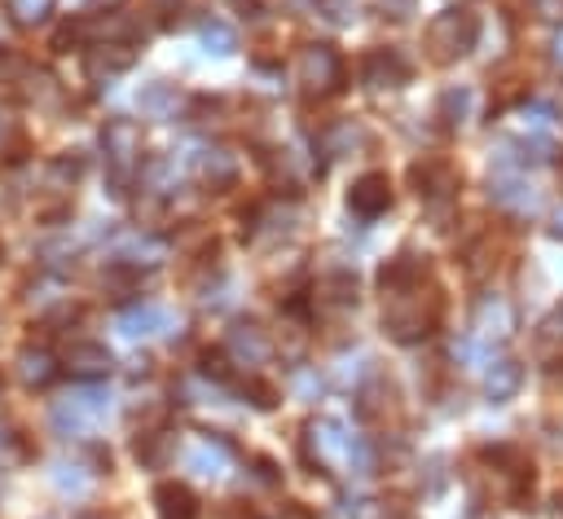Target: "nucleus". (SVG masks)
I'll return each mask as SVG.
<instances>
[{
	"mask_svg": "<svg viewBox=\"0 0 563 519\" xmlns=\"http://www.w3.org/2000/svg\"><path fill=\"white\" fill-rule=\"evenodd\" d=\"M303 449H308V462H317V466H339L347 475H369L374 471L369 444L356 440L343 418H312L308 431H303Z\"/></svg>",
	"mask_w": 563,
	"mask_h": 519,
	"instance_id": "f257e3e1",
	"label": "nucleus"
},
{
	"mask_svg": "<svg viewBox=\"0 0 563 519\" xmlns=\"http://www.w3.org/2000/svg\"><path fill=\"white\" fill-rule=\"evenodd\" d=\"M475 40H479V18H475L471 9H462V4L440 9V13L427 22V48H431L435 62H457V57H466V53L475 48Z\"/></svg>",
	"mask_w": 563,
	"mask_h": 519,
	"instance_id": "f03ea898",
	"label": "nucleus"
},
{
	"mask_svg": "<svg viewBox=\"0 0 563 519\" xmlns=\"http://www.w3.org/2000/svg\"><path fill=\"white\" fill-rule=\"evenodd\" d=\"M110 413V391L106 383H79L75 391H66L57 405H53V427L62 435H88L97 431V422Z\"/></svg>",
	"mask_w": 563,
	"mask_h": 519,
	"instance_id": "7ed1b4c3",
	"label": "nucleus"
},
{
	"mask_svg": "<svg viewBox=\"0 0 563 519\" xmlns=\"http://www.w3.org/2000/svg\"><path fill=\"white\" fill-rule=\"evenodd\" d=\"M295 79H299V88L308 97H330L343 84V62H339V53L330 44H308L299 53V62H295Z\"/></svg>",
	"mask_w": 563,
	"mask_h": 519,
	"instance_id": "20e7f679",
	"label": "nucleus"
},
{
	"mask_svg": "<svg viewBox=\"0 0 563 519\" xmlns=\"http://www.w3.org/2000/svg\"><path fill=\"white\" fill-rule=\"evenodd\" d=\"M101 150L119 185L132 180V172H141V128L132 119H110L101 128Z\"/></svg>",
	"mask_w": 563,
	"mask_h": 519,
	"instance_id": "39448f33",
	"label": "nucleus"
},
{
	"mask_svg": "<svg viewBox=\"0 0 563 519\" xmlns=\"http://www.w3.org/2000/svg\"><path fill=\"white\" fill-rule=\"evenodd\" d=\"M114 330L128 343H145V339H163V334L180 330V317L172 308H163V303H128L114 317Z\"/></svg>",
	"mask_w": 563,
	"mask_h": 519,
	"instance_id": "423d86ee",
	"label": "nucleus"
},
{
	"mask_svg": "<svg viewBox=\"0 0 563 519\" xmlns=\"http://www.w3.org/2000/svg\"><path fill=\"white\" fill-rule=\"evenodd\" d=\"M488 198H493V207H501L510 216H532L541 207V189L519 167H497L488 176Z\"/></svg>",
	"mask_w": 563,
	"mask_h": 519,
	"instance_id": "0eeeda50",
	"label": "nucleus"
},
{
	"mask_svg": "<svg viewBox=\"0 0 563 519\" xmlns=\"http://www.w3.org/2000/svg\"><path fill=\"white\" fill-rule=\"evenodd\" d=\"M383 325L391 330L396 343H413V339H422L431 330V312H422V299H413V286L409 290H391Z\"/></svg>",
	"mask_w": 563,
	"mask_h": 519,
	"instance_id": "6e6552de",
	"label": "nucleus"
},
{
	"mask_svg": "<svg viewBox=\"0 0 563 519\" xmlns=\"http://www.w3.org/2000/svg\"><path fill=\"white\" fill-rule=\"evenodd\" d=\"M471 330L479 343H506L515 334V308L506 295H479L475 299V312H471Z\"/></svg>",
	"mask_w": 563,
	"mask_h": 519,
	"instance_id": "1a4fd4ad",
	"label": "nucleus"
},
{
	"mask_svg": "<svg viewBox=\"0 0 563 519\" xmlns=\"http://www.w3.org/2000/svg\"><path fill=\"white\" fill-rule=\"evenodd\" d=\"M185 163H189V172H194L207 189H229V185L238 180V158H233V150H224V145H198V150L185 154Z\"/></svg>",
	"mask_w": 563,
	"mask_h": 519,
	"instance_id": "9d476101",
	"label": "nucleus"
},
{
	"mask_svg": "<svg viewBox=\"0 0 563 519\" xmlns=\"http://www.w3.org/2000/svg\"><path fill=\"white\" fill-rule=\"evenodd\" d=\"M224 356H229L233 365H242V369H260V365L273 356V343H268V334H264L255 321H238V325L229 330V339H224Z\"/></svg>",
	"mask_w": 563,
	"mask_h": 519,
	"instance_id": "9b49d317",
	"label": "nucleus"
},
{
	"mask_svg": "<svg viewBox=\"0 0 563 519\" xmlns=\"http://www.w3.org/2000/svg\"><path fill=\"white\" fill-rule=\"evenodd\" d=\"M185 471H194L198 479H224L233 471V449L216 435H198L185 449Z\"/></svg>",
	"mask_w": 563,
	"mask_h": 519,
	"instance_id": "f8f14e48",
	"label": "nucleus"
},
{
	"mask_svg": "<svg viewBox=\"0 0 563 519\" xmlns=\"http://www.w3.org/2000/svg\"><path fill=\"white\" fill-rule=\"evenodd\" d=\"M66 369L79 378V383H101L110 369H114V352L106 343H92V339H75L66 347Z\"/></svg>",
	"mask_w": 563,
	"mask_h": 519,
	"instance_id": "ddd939ff",
	"label": "nucleus"
},
{
	"mask_svg": "<svg viewBox=\"0 0 563 519\" xmlns=\"http://www.w3.org/2000/svg\"><path fill=\"white\" fill-rule=\"evenodd\" d=\"M361 79L374 88V92H396L409 84V62L396 53V48H374L361 66Z\"/></svg>",
	"mask_w": 563,
	"mask_h": 519,
	"instance_id": "4468645a",
	"label": "nucleus"
},
{
	"mask_svg": "<svg viewBox=\"0 0 563 519\" xmlns=\"http://www.w3.org/2000/svg\"><path fill=\"white\" fill-rule=\"evenodd\" d=\"M387 207H391V185H387L383 172H365L361 180H352V189H347V211H352V216L374 220V216H383Z\"/></svg>",
	"mask_w": 563,
	"mask_h": 519,
	"instance_id": "2eb2a0df",
	"label": "nucleus"
},
{
	"mask_svg": "<svg viewBox=\"0 0 563 519\" xmlns=\"http://www.w3.org/2000/svg\"><path fill=\"white\" fill-rule=\"evenodd\" d=\"M132 62H136V48L132 44H92V53H88V79H114V75H123V70H132Z\"/></svg>",
	"mask_w": 563,
	"mask_h": 519,
	"instance_id": "dca6fc26",
	"label": "nucleus"
},
{
	"mask_svg": "<svg viewBox=\"0 0 563 519\" xmlns=\"http://www.w3.org/2000/svg\"><path fill=\"white\" fill-rule=\"evenodd\" d=\"M167 260V246L145 238V233H128L114 242V264H128V268H158Z\"/></svg>",
	"mask_w": 563,
	"mask_h": 519,
	"instance_id": "f3484780",
	"label": "nucleus"
},
{
	"mask_svg": "<svg viewBox=\"0 0 563 519\" xmlns=\"http://www.w3.org/2000/svg\"><path fill=\"white\" fill-rule=\"evenodd\" d=\"M519 387H523V369H519L515 356H497V361L484 365V396H488L493 405L510 400Z\"/></svg>",
	"mask_w": 563,
	"mask_h": 519,
	"instance_id": "a211bd4d",
	"label": "nucleus"
},
{
	"mask_svg": "<svg viewBox=\"0 0 563 519\" xmlns=\"http://www.w3.org/2000/svg\"><path fill=\"white\" fill-rule=\"evenodd\" d=\"M154 510H158V519H198V497L185 484L163 479L154 488Z\"/></svg>",
	"mask_w": 563,
	"mask_h": 519,
	"instance_id": "6ab92c4d",
	"label": "nucleus"
},
{
	"mask_svg": "<svg viewBox=\"0 0 563 519\" xmlns=\"http://www.w3.org/2000/svg\"><path fill=\"white\" fill-rule=\"evenodd\" d=\"M18 378H22L26 387H48V383L57 378L53 352H48V347H22V352H18Z\"/></svg>",
	"mask_w": 563,
	"mask_h": 519,
	"instance_id": "aec40b11",
	"label": "nucleus"
},
{
	"mask_svg": "<svg viewBox=\"0 0 563 519\" xmlns=\"http://www.w3.org/2000/svg\"><path fill=\"white\" fill-rule=\"evenodd\" d=\"M198 40H202V48H207L211 57H233V53H238V31H233L229 22H220V18L202 22V26H198Z\"/></svg>",
	"mask_w": 563,
	"mask_h": 519,
	"instance_id": "412c9836",
	"label": "nucleus"
},
{
	"mask_svg": "<svg viewBox=\"0 0 563 519\" xmlns=\"http://www.w3.org/2000/svg\"><path fill=\"white\" fill-rule=\"evenodd\" d=\"M471 110H475V92H471L466 84L440 92V119H444L449 128H462V123L471 119Z\"/></svg>",
	"mask_w": 563,
	"mask_h": 519,
	"instance_id": "4be33fe9",
	"label": "nucleus"
},
{
	"mask_svg": "<svg viewBox=\"0 0 563 519\" xmlns=\"http://www.w3.org/2000/svg\"><path fill=\"white\" fill-rule=\"evenodd\" d=\"M136 106H141V114H150V119H163V114L176 106V92H172L163 79H154V84H145V88L136 92Z\"/></svg>",
	"mask_w": 563,
	"mask_h": 519,
	"instance_id": "5701e85b",
	"label": "nucleus"
},
{
	"mask_svg": "<svg viewBox=\"0 0 563 519\" xmlns=\"http://www.w3.org/2000/svg\"><path fill=\"white\" fill-rule=\"evenodd\" d=\"M321 303H330V308H352V303H356V281H352L347 273L325 277V281H321Z\"/></svg>",
	"mask_w": 563,
	"mask_h": 519,
	"instance_id": "b1692460",
	"label": "nucleus"
},
{
	"mask_svg": "<svg viewBox=\"0 0 563 519\" xmlns=\"http://www.w3.org/2000/svg\"><path fill=\"white\" fill-rule=\"evenodd\" d=\"M79 176H84V158L79 154H57L48 163V185H57V189H70Z\"/></svg>",
	"mask_w": 563,
	"mask_h": 519,
	"instance_id": "393cba45",
	"label": "nucleus"
},
{
	"mask_svg": "<svg viewBox=\"0 0 563 519\" xmlns=\"http://www.w3.org/2000/svg\"><path fill=\"white\" fill-rule=\"evenodd\" d=\"M9 13L18 26H40L53 13V0H9Z\"/></svg>",
	"mask_w": 563,
	"mask_h": 519,
	"instance_id": "a878e982",
	"label": "nucleus"
},
{
	"mask_svg": "<svg viewBox=\"0 0 563 519\" xmlns=\"http://www.w3.org/2000/svg\"><path fill=\"white\" fill-rule=\"evenodd\" d=\"M519 123H523V132H550V123H554V106H545V101H528V106H519Z\"/></svg>",
	"mask_w": 563,
	"mask_h": 519,
	"instance_id": "bb28decb",
	"label": "nucleus"
},
{
	"mask_svg": "<svg viewBox=\"0 0 563 519\" xmlns=\"http://www.w3.org/2000/svg\"><path fill=\"white\" fill-rule=\"evenodd\" d=\"M53 484H57L62 493H75V497L88 488V479L79 475V466H66V462H57V466H53Z\"/></svg>",
	"mask_w": 563,
	"mask_h": 519,
	"instance_id": "cd10ccee",
	"label": "nucleus"
},
{
	"mask_svg": "<svg viewBox=\"0 0 563 519\" xmlns=\"http://www.w3.org/2000/svg\"><path fill=\"white\" fill-rule=\"evenodd\" d=\"M365 365H369V356H361V352H356V356H343L339 369H334V378H339L343 387H356V383L365 378Z\"/></svg>",
	"mask_w": 563,
	"mask_h": 519,
	"instance_id": "c85d7f7f",
	"label": "nucleus"
},
{
	"mask_svg": "<svg viewBox=\"0 0 563 519\" xmlns=\"http://www.w3.org/2000/svg\"><path fill=\"white\" fill-rule=\"evenodd\" d=\"M321 9H325V18L334 26H347L356 18V0H321Z\"/></svg>",
	"mask_w": 563,
	"mask_h": 519,
	"instance_id": "c756f323",
	"label": "nucleus"
},
{
	"mask_svg": "<svg viewBox=\"0 0 563 519\" xmlns=\"http://www.w3.org/2000/svg\"><path fill=\"white\" fill-rule=\"evenodd\" d=\"M9 150H18V123L0 114V158H9Z\"/></svg>",
	"mask_w": 563,
	"mask_h": 519,
	"instance_id": "7c9ffc66",
	"label": "nucleus"
},
{
	"mask_svg": "<svg viewBox=\"0 0 563 519\" xmlns=\"http://www.w3.org/2000/svg\"><path fill=\"white\" fill-rule=\"evenodd\" d=\"M57 290H62V286H57V281H44V286H40V290H35V286H31V308H48V303H57V299H62V295H57Z\"/></svg>",
	"mask_w": 563,
	"mask_h": 519,
	"instance_id": "2f4dec72",
	"label": "nucleus"
},
{
	"mask_svg": "<svg viewBox=\"0 0 563 519\" xmlns=\"http://www.w3.org/2000/svg\"><path fill=\"white\" fill-rule=\"evenodd\" d=\"M528 9L537 18H545V22H559L563 18V0H528Z\"/></svg>",
	"mask_w": 563,
	"mask_h": 519,
	"instance_id": "473e14b6",
	"label": "nucleus"
},
{
	"mask_svg": "<svg viewBox=\"0 0 563 519\" xmlns=\"http://www.w3.org/2000/svg\"><path fill=\"white\" fill-rule=\"evenodd\" d=\"M541 330H545V339H563V303H554V312L541 321Z\"/></svg>",
	"mask_w": 563,
	"mask_h": 519,
	"instance_id": "72a5a7b5",
	"label": "nucleus"
},
{
	"mask_svg": "<svg viewBox=\"0 0 563 519\" xmlns=\"http://www.w3.org/2000/svg\"><path fill=\"white\" fill-rule=\"evenodd\" d=\"M145 4H150V13H158V18H167V13L180 9V0H145Z\"/></svg>",
	"mask_w": 563,
	"mask_h": 519,
	"instance_id": "f704fd0d",
	"label": "nucleus"
},
{
	"mask_svg": "<svg viewBox=\"0 0 563 519\" xmlns=\"http://www.w3.org/2000/svg\"><path fill=\"white\" fill-rule=\"evenodd\" d=\"M550 233H554V238H563V211L554 216V224H550Z\"/></svg>",
	"mask_w": 563,
	"mask_h": 519,
	"instance_id": "c9c22d12",
	"label": "nucleus"
},
{
	"mask_svg": "<svg viewBox=\"0 0 563 519\" xmlns=\"http://www.w3.org/2000/svg\"><path fill=\"white\" fill-rule=\"evenodd\" d=\"M4 40H9V22H4V13H0V48H4Z\"/></svg>",
	"mask_w": 563,
	"mask_h": 519,
	"instance_id": "e433bc0d",
	"label": "nucleus"
},
{
	"mask_svg": "<svg viewBox=\"0 0 563 519\" xmlns=\"http://www.w3.org/2000/svg\"><path fill=\"white\" fill-rule=\"evenodd\" d=\"M88 9H101V4H114V0H84Z\"/></svg>",
	"mask_w": 563,
	"mask_h": 519,
	"instance_id": "4c0bfd02",
	"label": "nucleus"
},
{
	"mask_svg": "<svg viewBox=\"0 0 563 519\" xmlns=\"http://www.w3.org/2000/svg\"><path fill=\"white\" fill-rule=\"evenodd\" d=\"M554 57H563V35H559V44H554Z\"/></svg>",
	"mask_w": 563,
	"mask_h": 519,
	"instance_id": "58836bf2",
	"label": "nucleus"
},
{
	"mask_svg": "<svg viewBox=\"0 0 563 519\" xmlns=\"http://www.w3.org/2000/svg\"><path fill=\"white\" fill-rule=\"evenodd\" d=\"M79 519H101V515H79Z\"/></svg>",
	"mask_w": 563,
	"mask_h": 519,
	"instance_id": "ea45409f",
	"label": "nucleus"
},
{
	"mask_svg": "<svg viewBox=\"0 0 563 519\" xmlns=\"http://www.w3.org/2000/svg\"><path fill=\"white\" fill-rule=\"evenodd\" d=\"M238 4H246V0H238Z\"/></svg>",
	"mask_w": 563,
	"mask_h": 519,
	"instance_id": "a19ab883",
	"label": "nucleus"
}]
</instances>
